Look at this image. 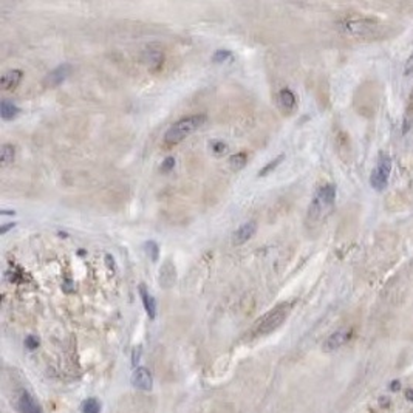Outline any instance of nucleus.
Here are the masks:
<instances>
[{"label": "nucleus", "instance_id": "31", "mask_svg": "<svg viewBox=\"0 0 413 413\" xmlns=\"http://www.w3.org/2000/svg\"><path fill=\"white\" fill-rule=\"evenodd\" d=\"M405 398H407L408 401L413 402V390H411V388H407V390H405Z\"/></svg>", "mask_w": 413, "mask_h": 413}, {"label": "nucleus", "instance_id": "22", "mask_svg": "<svg viewBox=\"0 0 413 413\" xmlns=\"http://www.w3.org/2000/svg\"><path fill=\"white\" fill-rule=\"evenodd\" d=\"M211 150H212L215 155H225V153L229 150V147H228V144H226V142L215 139V141H212V142H211Z\"/></svg>", "mask_w": 413, "mask_h": 413}, {"label": "nucleus", "instance_id": "15", "mask_svg": "<svg viewBox=\"0 0 413 413\" xmlns=\"http://www.w3.org/2000/svg\"><path fill=\"white\" fill-rule=\"evenodd\" d=\"M19 113H20V109L16 104H13L11 101L4 99L2 102H0V116H2L5 121L14 119Z\"/></svg>", "mask_w": 413, "mask_h": 413}, {"label": "nucleus", "instance_id": "4", "mask_svg": "<svg viewBox=\"0 0 413 413\" xmlns=\"http://www.w3.org/2000/svg\"><path fill=\"white\" fill-rule=\"evenodd\" d=\"M288 314H289V305L288 303H282V305L276 306L274 309H271L270 313H266L262 319L257 321V324L254 327L255 334L263 336V334L273 333L274 330H277L285 322Z\"/></svg>", "mask_w": 413, "mask_h": 413}, {"label": "nucleus", "instance_id": "8", "mask_svg": "<svg viewBox=\"0 0 413 413\" xmlns=\"http://www.w3.org/2000/svg\"><path fill=\"white\" fill-rule=\"evenodd\" d=\"M132 385L135 388H139V390H150L152 385H153V379H152V373L145 369V367H138L133 370V375H132Z\"/></svg>", "mask_w": 413, "mask_h": 413}, {"label": "nucleus", "instance_id": "13", "mask_svg": "<svg viewBox=\"0 0 413 413\" xmlns=\"http://www.w3.org/2000/svg\"><path fill=\"white\" fill-rule=\"evenodd\" d=\"M139 294H141V299H142V305H144V309H145V313L150 319H155V316H157V302H155L153 296L145 289L144 285L139 286Z\"/></svg>", "mask_w": 413, "mask_h": 413}, {"label": "nucleus", "instance_id": "29", "mask_svg": "<svg viewBox=\"0 0 413 413\" xmlns=\"http://www.w3.org/2000/svg\"><path fill=\"white\" fill-rule=\"evenodd\" d=\"M106 262H107V266L110 270H115V259L112 255H106Z\"/></svg>", "mask_w": 413, "mask_h": 413}, {"label": "nucleus", "instance_id": "3", "mask_svg": "<svg viewBox=\"0 0 413 413\" xmlns=\"http://www.w3.org/2000/svg\"><path fill=\"white\" fill-rule=\"evenodd\" d=\"M334 201H336V186L331 183L321 186L318 189L311 204H309L308 217L313 222L324 218L331 211V208L334 206Z\"/></svg>", "mask_w": 413, "mask_h": 413}, {"label": "nucleus", "instance_id": "2", "mask_svg": "<svg viewBox=\"0 0 413 413\" xmlns=\"http://www.w3.org/2000/svg\"><path fill=\"white\" fill-rule=\"evenodd\" d=\"M206 121H208V116L204 113H198V115H190L186 116L180 121H177L174 126L169 127V130L164 133V142L169 145H175L180 144L181 141H184L187 136H190L195 130H198Z\"/></svg>", "mask_w": 413, "mask_h": 413}, {"label": "nucleus", "instance_id": "11", "mask_svg": "<svg viewBox=\"0 0 413 413\" xmlns=\"http://www.w3.org/2000/svg\"><path fill=\"white\" fill-rule=\"evenodd\" d=\"M177 282V268L171 260H166L160 270V283L163 288H171Z\"/></svg>", "mask_w": 413, "mask_h": 413}, {"label": "nucleus", "instance_id": "6", "mask_svg": "<svg viewBox=\"0 0 413 413\" xmlns=\"http://www.w3.org/2000/svg\"><path fill=\"white\" fill-rule=\"evenodd\" d=\"M13 404L19 413H42L39 402L27 388L16 390L14 398H13Z\"/></svg>", "mask_w": 413, "mask_h": 413}, {"label": "nucleus", "instance_id": "26", "mask_svg": "<svg viewBox=\"0 0 413 413\" xmlns=\"http://www.w3.org/2000/svg\"><path fill=\"white\" fill-rule=\"evenodd\" d=\"M139 357H141V347L135 348L133 350V356H132V360H133V366H136L139 362Z\"/></svg>", "mask_w": 413, "mask_h": 413}, {"label": "nucleus", "instance_id": "18", "mask_svg": "<svg viewBox=\"0 0 413 413\" xmlns=\"http://www.w3.org/2000/svg\"><path fill=\"white\" fill-rule=\"evenodd\" d=\"M248 163V157H246V153L245 152H238L235 155H232V157L229 158V166L234 169V171H240L246 166Z\"/></svg>", "mask_w": 413, "mask_h": 413}, {"label": "nucleus", "instance_id": "24", "mask_svg": "<svg viewBox=\"0 0 413 413\" xmlns=\"http://www.w3.org/2000/svg\"><path fill=\"white\" fill-rule=\"evenodd\" d=\"M175 167V158L174 157H167L163 164H161V172H171Z\"/></svg>", "mask_w": 413, "mask_h": 413}, {"label": "nucleus", "instance_id": "25", "mask_svg": "<svg viewBox=\"0 0 413 413\" xmlns=\"http://www.w3.org/2000/svg\"><path fill=\"white\" fill-rule=\"evenodd\" d=\"M39 337H36V336H28L27 339H25V347L28 348V350H36L37 347H39Z\"/></svg>", "mask_w": 413, "mask_h": 413}, {"label": "nucleus", "instance_id": "1", "mask_svg": "<svg viewBox=\"0 0 413 413\" xmlns=\"http://www.w3.org/2000/svg\"><path fill=\"white\" fill-rule=\"evenodd\" d=\"M339 28L342 33L360 39H376L384 34L382 23L372 17H348L339 22Z\"/></svg>", "mask_w": 413, "mask_h": 413}, {"label": "nucleus", "instance_id": "14", "mask_svg": "<svg viewBox=\"0 0 413 413\" xmlns=\"http://www.w3.org/2000/svg\"><path fill=\"white\" fill-rule=\"evenodd\" d=\"M296 94L289 88H282L279 91V104L283 112H291L296 107Z\"/></svg>", "mask_w": 413, "mask_h": 413}, {"label": "nucleus", "instance_id": "16", "mask_svg": "<svg viewBox=\"0 0 413 413\" xmlns=\"http://www.w3.org/2000/svg\"><path fill=\"white\" fill-rule=\"evenodd\" d=\"M163 61H164V56L160 50H149L145 53V62L149 64V68L150 70H158L161 68L163 65Z\"/></svg>", "mask_w": 413, "mask_h": 413}, {"label": "nucleus", "instance_id": "32", "mask_svg": "<svg viewBox=\"0 0 413 413\" xmlns=\"http://www.w3.org/2000/svg\"><path fill=\"white\" fill-rule=\"evenodd\" d=\"M11 214H14V211H4L2 212V215H11Z\"/></svg>", "mask_w": 413, "mask_h": 413}, {"label": "nucleus", "instance_id": "21", "mask_svg": "<svg viewBox=\"0 0 413 413\" xmlns=\"http://www.w3.org/2000/svg\"><path fill=\"white\" fill-rule=\"evenodd\" d=\"M283 158H285V155H279V157H277L276 160H273L271 163H268V164H266V166H265V167H263V169H262L260 172H259V175H260V177H265V175H268V174H270L271 171H274V169H276V167H277V166H279V164L282 163V160H283Z\"/></svg>", "mask_w": 413, "mask_h": 413}, {"label": "nucleus", "instance_id": "10", "mask_svg": "<svg viewBox=\"0 0 413 413\" xmlns=\"http://www.w3.org/2000/svg\"><path fill=\"white\" fill-rule=\"evenodd\" d=\"M351 337V331L350 330H339L334 331L333 334H330V337L324 342V350L325 351H334L337 348H341L342 345H345Z\"/></svg>", "mask_w": 413, "mask_h": 413}, {"label": "nucleus", "instance_id": "23", "mask_svg": "<svg viewBox=\"0 0 413 413\" xmlns=\"http://www.w3.org/2000/svg\"><path fill=\"white\" fill-rule=\"evenodd\" d=\"M231 56H232V55H231V51H229V50H217L215 53H214V56H212V61L218 64V62L228 61Z\"/></svg>", "mask_w": 413, "mask_h": 413}, {"label": "nucleus", "instance_id": "19", "mask_svg": "<svg viewBox=\"0 0 413 413\" xmlns=\"http://www.w3.org/2000/svg\"><path fill=\"white\" fill-rule=\"evenodd\" d=\"M82 413H101V404L96 398H88L81 405Z\"/></svg>", "mask_w": 413, "mask_h": 413}, {"label": "nucleus", "instance_id": "30", "mask_svg": "<svg viewBox=\"0 0 413 413\" xmlns=\"http://www.w3.org/2000/svg\"><path fill=\"white\" fill-rule=\"evenodd\" d=\"M16 226V223H10V225H4L2 228H0V234H5L8 229H11V228H14Z\"/></svg>", "mask_w": 413, "mask_h": 413}, {"label": "nucleus", "instance_id": "20", "mask_svg": "<svg viewBox=\"0 0 413 413\" xmlns=\"http://www.w3.org/2000/svg\"><path fill=\"white\" fill-rule=\"evenodd\" d=\"M145 252L147 255L150 257L152 262H157L158 260V254H160V249H158V245L155 241H147L145 243Z\"/></svg>", "mask_w": 413, "mask_h": 413}, {"label": "nucleus", "instance_id": "5", "mask_svg": "<svg viewBox=\"0 0 413 413\" xmlns=\"http://www.w3.org/2000/svg\"><path fill=\"white\" fill-rule=\"evenodd\" d=\"M392 174V160L388 155H381L370 175V184L375 190H384Z\"/></svg>", "mask_w": 413, "mask_h": 413}, {"label": "nucleus", "instance_id": "28", "mask_svg": "<svg viewBox=\"0 0 413 413\" xmlns=\"http://www.w3.org/2000/svg\"><path fill=\"white\" fill-rule=\"evenodd\" d=\"M379 405H381V408H387L390 405V398L388 396H381L379 398Z\"/></svg>", "mask_w": 413, "mask_h": 413}, {"label": "nucleus", "instance_id": "7", "mask_svg": "<svg viewBox=\"0 0 413 413\" xmlns=\"http://www.w3.org/2000/svg\"><path fill=\"white\" fill-rule=\"evenodd\" d=\"M71 73V65L70 64H62L59 67H56L53 71H50L45 79H43V84L46 87H56L59 84H62Z\"/></svg>", "mask_w": 413, "mask_h": 413}, {"label": "nucleus", "instance_id": "27", "mask_svg": "<svg viewBox=\"0 0 413 413\" xmlns=\"http://www.w3.org/2000/svg\"><path fill=\"white\" fill-rule=\"evenodd\" d=\"M399 388H401V381L399 379H393L390 382V390L392 392H399Z\"/></svg>", "mask_w": 413, "mask_h": 413}, {"label": "nucleus", "instance_id": "12", "mask_svg": "<svg viewBox=\"0 0 413 413\" xmlns=\"http://www.w3.org/2000/svg\"><path fill=\"white\" fill-rule=\"evenodd\" d=\"M22 78H23L22 70H10L4 73L2 79H0V87H2V90H13L20 84Z\"/></svg>", "mask_w": 413, "mask_h": 413}, {"label": "nucleus", "instance_id": "17", "mask_svg": "<svg viewBox=\"0 0 413 413\" xmlns=\"http://www.w3.org/2000/svg\"><path fill=\"white\" fill-rule=\"evenodd\" d=\"M16 157V149L11 144H4L2 149H0V166L5 167L8 164H11L14 161Z\"/></svg>", "mask_w": 413, "mask_h": 413}, {"label": "nucleus", "instance_id": "9", "mask_svg": "<svg viewBox=\"0 0 413 413\" xmlns=\"http://www.w3.org/2000/svg\"><path fill=\"white\" fill-rule=\"evenodd\" d=\"M257 231V223L254 220L246 222L245 225H241L234 234H232V245L234 246H240L243 243H246Z\"/></svg>", "mask_w": 413, "mask_h": 413}]
</instances>
